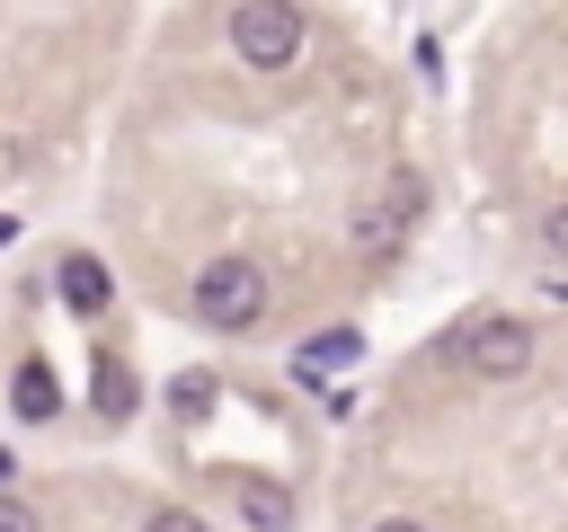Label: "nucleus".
Returning <instances> with one entry per match:
<instances>
[{"instance_id":"ddd939ff","label":"nucleus","mask_w":568,"mask_h":532,"mask_svg":"<svg viewBox=\"0 0 568 532\" xmlns=\"http://www.w3.org/2000/svg\"><path fill=\"white\" fill-rule=\"evenodd\" d=\"M142 532H204V523H195V514H178V505H169V514H151V523H142Z\"/></svg>"},{"instance_id":"f8f14e48","label":"nucleus","mask_w":568,"mask_h":532,"mask_svg":"<svg viewBox=\"0 0 568 532\" xmlns=\"http://www.w3.org/2000/svg\"><path fill=\"white\" fill-rule=\"evenodd\" d=\"M541 239H550V257H568V204H559V213L541 222Z\"/></svg>"},{"instance_id":"20e7f679","label":"nucleus","mask_w":568,"mask_h":532,"mask_svg":"<svg viewBox=\"0 0 568 532\" xmlns=\"http://www.w3.org/2000/svg\"><path fill=\"white\" fill-rule=\"evenodd\" d=\"M462 372H479V381H515L524 364H532V328L524 319H479V328H462Z\"/></svg>"},{"instance_id":"0eeeda50","label":"nucleus","mask_w":568,"mask_h":532,"mask_svg":"<svg viewBox=\"0 0 568 532\" xmlns=\"http://www.w3.org/2000/svg\"><path fill=\"white\" fill-rule=\"evenodd\" d=\"M106 293H115V275L98 257H62V301L71 310H106Z\"/></svg>"},{"instance_id":"6e6552de","label":"nucleus","mask_w":568,"mask_h":532,"mask_svg":"<svg viewBox=\"0 0 568 532\" xmlns=\"http://www.w3.org/2000/svg\"><path fill=\"white\" fill-rule=\"evenodd\" d=\"M9 408H18V417H36V426H44V417H53V408H62V390H53V372H44V364H36V355H27V364H18V390H9Z\"/></svg>"},{"instance_id":"423d86ee","label":"nucleus","mask_w":568,"mask_h":532,"mask_svg":"<svg viewBox=\"0 0 568 532\" xmlns=\"http://www.w3.org/2000/svg\"><path fill=\"white\" fill-rule=\"evenodd\" d=\"M89 408H98V426H124V417H133V372H124L115 355H98V372H89Z\"/></svg>"},{"instance_id":"4468645a","label":"nucleus","mask_w":568,"mask_h":532,"mask_svg":"<svg viewBox=\"0 0 568 532\" xmlns=\"http://www.w3.org/2000/svg\"><path fill=\"white\" fill-rule=\"evenodd\" d=\"M373 532H417V523H399V514H390V523H373Z\"/></svg>"},{"instance_id":"1a4fd4ad","label":"nucleus","mask_w":568,"mask_h":532,"mask_svg":"<svg viewBox=\"0 0 568 532\" xmlns=\"http://www.w3.org/2000/svg\"><path fill=\"white\" fill-rule=\"evenodd\" d=\"M337 364H355V337H346V328H328V337H311V346L293 355L302 381H320V372H337Z\"/></svg>"},{"instance_id":"39448f33","label":"nucleus","mask_w":568,"mask_h":532,"mask_svg":"<svg viewBox=\"0 0 568 532\" xmlns=\"http://www.w3.org/2000/svg\"><path fill=\"white\" fill-rule=\"evenodd\" d=\"M231 497H240V514H248L257 532H293V497H284L275 479H248V470H240V479H231Z\"/></svg>"},{"instance_id":"7ed1b4c3","label":"nucleus","mask_w":568,"mask_h":532,"mask_svg":"<svg viewBox=\"0 0 568 532\" xmlns=\"http://www.w3.org/2000/svg\"><path fill=\"white\" fill-rule=\"evenodd\" d=\"M417 204H426L417 168H390V177H373V195L355 204V239H364V257L399 248V239H408V222H417Z\"/></svg>"},{"instance_id":"f03ea898","label":"nucleus","mask_w":568,"mask_h":532,"mask_svg":"<svg viewBox=\"0 0 568 532\" xmlns=\"http://www.w3.org/2000/svg\"><path fill=\"white\" fill-rule=\"evenodd\" d=\"M231 53L257 62V71H284L302 53V9L293 0H240L231 9Z\"/></svg>"},{"instance_id":"f257e3e1","label":"nucleus","mask_w":568,"mask_h":532,"mask_svg":"<svg viewBox=\"0 0 568 532\" xmlns=\"http://www.w3.org/2000/svg\"><path fill=\"white\" fill-rule=\"evenodd\" d=\"M195 319H204V328H231V337L257 328V319H266V275H257L248 257H213V266L195 275Z\"/></svg>"},{"instance_id":"9d476101","label":"nucleus","mask_w":568,"mask_h":532,"mask_svg":"<svg viewBox=\"0 0 568 532\" xmlns=\"http://www.w3.org/2000/svg\"><path fill=\"white\" fill-rule=\"evenodd\" d=\"M169 408H178V417H204V408H213V372H186V381L169 390Z\"/></svg>"},{"instance_id":"9b49d317","label":"nucleus","mask_w":568,"mask_h":532,"mask_svg":"<svg viewBox=\"0 0 568 532\" xmlns=\"http://www.w3.org/2000/svg\"><path fill=\"white\" fill-rule=\"evenodd\" d=\"M0 532H44V523H36V514H27L18 497H0Z\"/></svg>"}]
</instances>
